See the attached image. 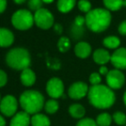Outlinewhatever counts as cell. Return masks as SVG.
Instances as JSON below:
<instances>
[{"instance_id": "cell-4", "label": "cell", "mask_w": 126, "mask_h": 126, "mask_svg": "<svg viewBox=\"0 0 126 126\" xmlns=\"http://www.w3.org/2000/svg\"><path fill=\"white\" fill-rule=\"evenodd\" d=\"M5 61L9 67L22 71L29 67L31 63V57L27 49L16 47L9 51L5 57Z\"/></svg>"}, {"instance_id": "cell-14", "label": "cell", "mask_w": 126, "mask_h": 126, "mask_svg": "<svg viewBox=\"0 0 126 126\" xmlns=\"http://www.w3.org/2000/svg\"><path fill=\"white\" fill-rule=\"evenodd\" d=\"M111 55L109 53V51L102 48L95 50L93 54V58L94 62L98 64H100L101 66L111 61Z\"/></svg>"}, {"instance_id": "cell-30", "label": "cell", "mask_w": 126, "mask_h": 126, "mask_svg": "<svg viewBox=\"0 0 126 126\" xmlns=\"http://www.w3.org/2000/svg\"><path fill=\"white\" fill-rule=\"evenodd\" d=\"M84 23H86L85 21V17L81 16H77L75 18V22H74V25L82 28V26L84 25Z\"/></svg>"}, {"instance_id": "cell-8", "label": "cell", "mask_w": 126, "mask_h": 126, "mask_svg": "<svg viewBox=\"0 0 126 126\" xmlns=\"http://www.w3.org/2000/svg\"><path fill=\"white\" fill-rule=\"evenodd\" d=\"M63 83L59 78L52 77L47 81V92L48 95L52 99H58L63 96Z\"/></svg>"}, {"instance_id": "cell-22", "label": "cell", "mask_w": 126, "mask_h": 126, "mask_svg": "<svg viewBox=\"0 0 126 126\" xmlns=\"http://www.w3.org/2000/svg\"><path fill=\"white\" fill-rule=\"evenodd\" d=\"M111 116L108 113H101L96 118V124L98 126H110L111 124Z\"/></svg>"}, {"instance_id": "cell-13", "label": "cell", "mask_w": 126, "mask_h": 126, "mask_svg": "<svg viewBox=\"0 0 126 126\" xmlns=\"http://www.w3.org/2000/svg\"><path fill=\"white\" fill-rule=\"evenodd\" d=\"M15 37L10 29L0 28V47H9L13 44Z\"/></svg>"}, {"instance_id": "cell-41", "label": "cell", "mask_w": 126, "mask_h": 126, "mask_svg": "<svg viewBox=\"0 0 126 126\" xmlns=\"http://www.w3.org/2000/svg\"><path fill=\"white\" fill-rule=\"evenodd\" d=\"M0 102H1V99H0Z\"/></svg>"}, {"instance_id": "cell-16", "label": "cell", "mask_w": 126, "mask_h": 126, "mask_svg": "<svg viewBox=\"0 0 126 126\" xmlns=\"http://www.w3.org/2000/svg\"><path fill=\"white\" fill-rule=\"evenodd\" d=\"M36 81V76L31 69H25L21 73V81L26 87H31Z\"/></svg>"}, {"instance_id": "cell-38", "label": "cell", "mask_w": 126, "mask_h": 126, "mask_svg": "<svg viewBox=\"0 0 126 126\" xmlns=\"http://www.w3.org/2000/svg\"><path fill=\"white\" fill-rule=\"evenodd\" d=\"M53 1H54V0H42V2L45 3H52Z\"/></svg>"}, {"instance_id": "cell-28", "label": "cell", "mask_w": 126, "mask_h": 126, "mask_svg": "<svg viewBox=\"0 0 126 126\" xmlns=\"http://www.w3.org/2000/svg\"><path fill=\"white\" fill-rule=\"evenodd\" d=\"M76 126H98L96 124V121L89 118H81L77 124Z\"/></svg>"}, {"instance_id": "cell-24", "label": "cell", "mask_w": 126, "mask_h": 126, "mask_svg": "<svg viewBox=\"0 0 126 126\" xmlns=\"http://www.w3.org/2000/svg\"><path fill=\"white\" fill-rule=\"evenodd\" d=\"M58 48L61 52H66L70 48V40L67 37H61L58 41Z\"/></svg>"}, {"instance_id": "cell-6", "label": "cell", "mask_w": 126, "mask_h": 126, "mask_svg": "<svg viewBox=\"0 0 126 126\" xmlns=\"http://www.w3.org/2000/svg\"><path fill=\"white\" fill-rule=\"evenodd\" d=\"M34 23L41 29H49L54 24V16L50 10L41 8L34 12Z\"/></svg>"}, {"instance_id": "cell-27", "label": "cell", "mask_w": 126, "mask_h": 126, "mask_svg": "<svg viewBox=\"0 0 126 126\" xmlns=\"http://www.w3.org/2000/svg\"><path fill=\"white\" fill-rule=\"evenodd\" d=\"M28 4L31 10L37 11V10L42 8L43 2H42V0H28Z\"/></svg>"}, {"instance_id": "cell-19", "label": "cell", "mask_w": 126, "mask_h": 126, "mask_svg": "<svg viewBox=\"0 0 126 126\" xmlns=\"http://www.w3.org/2000/svg\"><path fill=\"white\" fill-rule=\"evenodd\" d=\"M69 112L73 118H81L84 117L86 110L80 104H73L69 108Z\"/></svg>"}, {"instance_id": "cell-37", "label": "cell", "mask_w": 126, "mask_h": 126, "mask_svg": "<svg viewBox=\"0 0 126 126\" xmlns=\"http://www.w3.org/2000/svg\"><path fill=\"white\" fill-rule=\"evenodd\" d=\"M14 2L17 4H22L23 3H25L26 0H14Z\"/></svg>"}, {"instance_id": "cell-39", "label": "cell", "mask_w": 126, "mask_h": 126, "mask_svg": "<svg viewBox=\"0 0 126 126\" xmlns=\"http://www.w3.org/2000/svg\"><path fill=\"white\" fill-rule=\"evenodd\" d=\"M123 100H124V102H125V106H126V91H125V94H124Z\"/></svg>"}, {"instance_id": "cell-18", "label": "cell", "mask_w": 126, "mask_h": 126, "mask_svg": "<svg viewBox=\"0 0 126 126\" xmlns=\"http://www.w3.org/2000/svg\"><path fill=\"white\" fill-rule=\"evenodd\" d=\"M76 3V0H58L57 7L61 13H68L73 10Z\"/></svg>"}, {"instance_id": "cell-7", "label": "cell", "mask_w": 126, "mask_h": 126, "mask_svg": "<svg viewBox=\"0 0 126 126\" xmlns=\"http://www.w3.org/2000/svg\"><path fill=\"white\" fill-rule=\"evenodd\" d=\"M18 107L17 100L13 95H6L0 102V111L4 116L11 117L16 114Z\"/></svg>"}, {"instance_id": "cell-5", "label": "cell", "mask_w": 126, "mask_h": 126, "mask_svg": "<svg viewBox=\"0 0 126 126\" xmlns=\"http://www.w3.org/2000/svg\"><path fill=\"white\" fill-rule=\"evenodd\" d=\"M11 23L16 29L28 30L34 23V18L29 10H18L12 15Z\"/></svg>"}, {"instance_id": "cell-10", "label": "cell", "mask_w": 126, "mask_h": 126, "mask_svg": "<svg viewBox=\"0 0 126 126\" xmlns=\"http://www.w3.org/2000/svg\"><path fill=\"white\" fill-rule=\"evenodd\" d=\"M88 87L85 82L76 81L74 82L69 88V96L73 100H81L88 94Z\"/></svg>"}, {"instance_id": "cell-25", "label": "cell", "mask_w": 126, "mask_h": 126, "mask_svg": "<svg viewBox=\"0 0 126 126\" xmlns=\"http://www.w3.org/2000/svg\"><path fill=\"white\" fill-rule=\"evenodd\" d=\"M77 6L79 10L85 13H88L92 10V4L88 0H79L77 3Z\"/></svg>"}, {"instance_id": "cell-11", "label": "cell", "mask_w": 126, "mask_h": 126, "mask_svg": "<svg viewBox=\"0 0 126 126\" xmlns=\"http://www.w3.org/2000/svg\"><path fill=\"white\" fill-rule=\"evenodd\" d=\"M111 62L117 70L126 69V48H118L112 53L111 57Z\"/></svg>"}, {"instance_id": "cell-20", "label": "cell", "mask_w": 126, "mask_h": 126, "mask_svg": "<svg viewBox=\"0 0 126 126\" xmlns=\"http://www.w3.org/2000/svg\"><path fill=\"white\" fill-rule=\"evenodd\" d=\"M124 0H103L105 7L109 11H117L123 7Z\"/></svg>"}, {"instance_id": "cell-15", "label": "cell", "mask_w": 126, "mask_h": 126, "mask_svg": "<svg viewBox=\"0 0 126 126\" xmlns=\"http://www.w3.org/2000/svg\"><path fill=\"white\" fill-rule=\"evenodd\" d=\"M92 51V47L88 42H78L75 47V54L80 58H87Z\"/></svg>"}, {"instance_id": "cell-33", "label": "cell", "mask_w": 126, "mask_h": 126, "mask_svg": "<svg viewBox=\"0 0 126 126\" xmlns=\"http://www.w3.org/2000/svg\"><path fill=\"white\" fill-rule=\"evenodd\" d=\"M7 7V0H0V14L4 12Z\"/></svg>"}, {"instance_id": "cell-36", "label": "cell", "mask_w": 126, "mask_h": 126, "mask_svg": "<svg viewBox=\"0 0 126 126\" xmlns=\"http://www.w3.org/2000/svg\"><path fill=\"white\" fill-rule=\"evenodd\" d=\"M5 125H6L5 119L1 116V115H0V126H5Z\"/></svg>"}, {"instance_id": "cell-9", "label": "cell", "mask_w": 126, "mask_h": 126, "mask_svg": "<svg viewBox=\"0 0 126 126\" xmlns=\"http://www.w3.org/2000/svg\"><path fill=\"white\" fill-rule=\"evenodd\" d=\"M125 77L123 72L119 70H109L108 74L106 75V82L108 87L111 89H118L122 88L125 84Z\"/></svg>"}, {"instance_id": "cell-3", "label": "cell", "mask_w": 126, "mask_h": 126, "mask_svg": "<svg viewBox=\"0 0 126 126\" xmlns=\"http://www.w3.org/2000/svg\"><path fill=\"white\" fill-rule=\"evenodd\" d=\"M20 105L28 114H37L45 106L44 96L36 90H27L20 97Z\"/></svg>"}, {"instance_id": "cell-21", "label": "cell", "mask_w": 126, "mask_h": 126, "mask_svg": "<svg viewBox=\"0 0 126 126\" xmlns=\"http://www.w3.org/2000/svg\"><path fill=\"white\" fill-rule=\"evenodd\" d=\"M120 40L117 36H107L103 40V45L109 49H117L120 46Z\"/></svg>"}, {"instance_id": "cell-35", "label": "cell", "mask_w": 126, "mask_h": 126, "mask_svg": "<svg viewBox=\"0 0 126 126\" xmlns=\"http://www.w3.org/2000/svg\"><path fill=\"white\" fill-rule=\"evenodd\" d=\"M108 72H109V70H108V69L106 68L105 65H102V66L100 68V75H107Z\"/></svg>"}, {"instance_id": "cell-40", "label": "cell", "mask_w": 126, "mask_h": 126, "mask_svg": "<svg viewBox=\"0 0 126 126\" xmlns=\"http://www.w3.org/2000/svg\"><path fill=\"white\" fill-rule=\"evenodd\" d=\"M123 6H126V0H124V3H123Z\"/></svg>"}, {"instance_id": "cell-29", "label": "cell", "mask_w": 126, "mask_h": 126, "mask_svg": "<svg viewBox=\"0 0 126 126\" xmlns=\"http://www.w3.org/2000/svg\"><path fill=\"white\" fill-rule=\"evenodd\" d=\"M89 81L92 84V86H96V85L100 84V81H101L100 75L96 73V72L92 73L89 76Z\"/></svg>"}, {"instance_id": "cell-26", "label": "cell", "mask_w": 126, "mask_h": 126, "mask_svg": "<svg viewBox=\"0 0 126 126\" xmlns=\"http://www.w3.org/2000/svg\"><path fill=\"white\" fill-rule=\"evenodd\" d=\"M113 120L118 125H124L126 124V115L122 111H116L112 116Z\"/></svg>"}, {"instance_id": "cell-12", "label": "cell", "mask_w": 126, "mask_h": 126, "mask_svg": "<svg viewBox=\"0 0 126 126\" xmlns=\"http://www.w3.org/2000/svg\"><path fill=\"white\" fill-rule=\"evenodd\" d=\"M31 124V118L26 111H19L16 113L10 120V126H28Z\"/></svg>"}, {"instance_id": "cell-42", "label": "cell", "mask_w": 126, "mask_h": 126, "mask_svg": "<svg viewBox=\"0 0 126 126\" xmlns=\"http://www.w3.org/2000/svg\"><path fill=\"white\" fill-rule=\"evenodd\" d=\"M125 126H126V125H125Z\"/></svg>"}, {"instance_id": "cell-31", "label": "cell", "mask_w": 126, "mask_h": 126, "mask_svg": "<svg viewBox=\"0 0 126 126\" xmlns=\"http://www.w3.org/2000/svg\"><path fill=\"white\" fill-rule=\"evenodd\" d=\"M7 74L3 70H0V88L5 86L7 83Z\"/></svg>"}, {"instance_id": "cell-32", "label": "cell", "mask_w": 126, "mask_h": 126, "mask_svg": "<svg viewBox=\"0 0 126 126\" xmlns=\"http://www.w3.org/2000/svg\"><path fill=\"white\" fill-rule=\"evenodd\" d=\"M118 33L121 35H126V21H124L118 26Z\"/></svg>"}, {"instance_id": "cell-1", "label": "cell", "mask_w": 126, "mask_h": 126, "mask_svg": "<svg viewBox=\"0 0 126 126\" xmlns=\"http://www.w3.org/2000/svg\"><path fill=\"white\" fill-rule=\"evenodd\" d=\"M88 100L94 107L99 109H106L114 104L116 96L111 88L105 85L92 86L88 90Z\"/></svg>"}, {"instance_id": "cell-34", "label": "cell", "mask_w": 126, "mask_h": 126, "mask_svg": "<svg viewBox=\"0 0 126 126\" xmlns=\"http://www.w3.org/2000/svg\"><path fill=\"white\" fill-rule=\"evenodd\" d=\"M53 26H54L55 32H56L58 34H61L62 32H63V27H62L61 24L57 23V24H55V25H53Z\"/></svg>"}, {"instance_id": "cell-23", "label": "cell", "mask_w": 126, "mask_h": 126, "mask_svg": "<svg viewBox=\"0 0 126 126\" xmlns=\"http://www.w3.org/2000/svg\"><path fill=\"white\" fill-rule=\"evenodd\" d=\"M45 110L47 113H50V114H53V113L57 112L59 108V105L58 102L54 99H51V100H47L45 103Z\"/></svg>"}, {"instance_id": "cell-17", "label": "cell", "mask_w": 126, "mask_h": 126, "mask_svg": "<svg viewBox=\"0 0 126 126\" xmlns=\"http://www.w3.org/2000/svg\"><path fill=\"white\" fill-rule=\"evenodd\" d=\"M31 125L32 126H50L51 122L46 115L37 113L31 118Z\"/></svg>"}, {"instance_id": "cell-2", "label": "cell", "mask_w": 126, "mask_h": 126, "mask_svg": "<svg viewBox=\"0 0 126 126\" xmlns=\"http://www.w3.org/2000/svg\"><path fill=\"white\" fill-rule=\"evenodd\" d=\"M86 26L94 33H101L109 28L111 22V12L106 9L96 8L91 10L85 16Z\"/></svg>"}]
</instances>
